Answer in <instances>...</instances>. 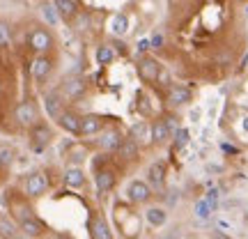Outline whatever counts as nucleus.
Segmentation results:
<instances>
[{"label": "nucleus", "mask_w": 248, "mask_h": 239, "mask_svg": "<svg viewBox=\"0 0 248 239\" xmlns=\"http://www.w3.org/2000/svg\"><path fill=\"white\" fill-rule=\"evenodd\" d=\"M28 42H30V46H32V51H37L39 55L46 53L48 48H53V35H51L48 30H44V28L32 30L30 37H28Z\"/></svg>", "instance_id": "obj_1"}, {"label": "nucleus", "mask_w": 248, "mask_h": 239, "mask_svg": "<svg viewBox=\"0 0 248 239\" xmlns=\"http://www.w3.org/2000/svg\"><path fill=\"white\" fill-rule=\"evenodd\" d=\"M126 195H129V200L136 205H142L150 200L152 195V189L147 182H142V179H133L131 184H129V189H126Z\"/></svg>", "instance_id": "obj_2"}, {"label": "nucleus", "mask_w": 248, "mask_h": 239, "mask_svg": "<svg viewBox=\"0 0 248 239\" xmlns=\"http://www.w3.org/2000/svg\"><path fill=\"white\" fill-rule=\"evenodd\" d=\"M51 69H53V62H51V58H46V55H37V58H32V62H30V74H32L37 80H44L46 76L51 74Z\"/></svg>", "instance_id": "obj_3"}, {"label": "nucleus", "mask_w": 248, "mask_h": 239, "mask_svg": "<svg viewBox=\"0 0 248 239\" xmlns=\"http://www.w3.org/2000/svg\"><path fill=\"white\" fill-rule=\"evenodd\" d=\"M51 129L48 127H44V124H37V127H32V133H30V143H32V147L35 150H44L46 145L51 143Z\"/></svg>", "instance_id": "obj_4"}, {"label": "nucleus", "mask_w": 248, "mask_h": 239, "mask_svg": "<svg viewBox=\"0 0 248 239\" xmlns=\"http://www.w3.org/2000/svg\"><path fill=\"white\" fill-rule=\"evenodd\" d=\"M120 143H122V133L115 129H108L106 133H101V138L97 141V145L104 152H117L120 150Z\"/></svg>", "instance_id": "obj_5"}, {"label": "nucleus", "mask_w": 248, "mask_h": 239, "mask_svg": "<svg viewBox=\"0 0 248 239\" xmlns=\"http://www.w3.org/2000/svg\"><path fill=\"white\" fill-rule=\"evenodd\" d=\"M16 120L26 127H32L37 122V106L32 101H23L16 106Z\"/></svg>", "instance_id": "obj_6"}, {"label": "nucleus", "mask_w": 248, "mask_h": 239, "mask_svg": "<svg viewBox=\"0 0 248 239\" xmlns=\"http://www.w3.org/2000/svg\"><path fill=\"white\" fill-rule=\"evenodd\" d=\"M46 189H48V179H46L44 173H32L26 182V191L30 195H42L46 193Z\"/></svg>", "instance_id": "obj_7"}, {"label": "nucleus", "mask_w": 248, "mask_h": 239, "mask_svg": "<svg viewBox=\"0 0 248 239\" xmlns=\"http://www.w3.org/2000/svg\"><path fill=\"white\" fill-rule=\"evenodd\" d=\"M104 129V117L101 115H85L80 117V136H94Z\"/></svg>", "instance_id": "obj_8"}, {"label": "nucleus", "mask_w": 248, "mask_h": 239, "mask_svg": "<svg viewBox=\"0 0 248 239\" xmlns=\"http://www.w3.org/2000/svg\"><path fill=\"white\" fill-rule=\"evenodd\" d=\"M85 92V83H83V79H78V76H67L64 79V83H62V95L64 97H80Z\"/></svg>", "instance_id": "obj_9"}, {"label": "nucleus", "mask_w": 248, "mask_h": 239, "mask_svg": "<svg viewBox=\"0 0 248 239\" xmlns=\"http://www.w3.org/2000/svg\"><path fill=\"white\" fill-rule=\"evenodd\" d=\"M53 5H55V9H58L60 18H64V21H74V18L78 16L76 0H53Z\"/></svg>", "instance_id": "obj_10"}, {"label": "nucleus", "mask_w": 248, "mask_h": 239, "mask_svg": "<svg viewBox=\"0 0 248 239\" xmlns=\"http://www.w3.org/2000/svg\"><path fill=\"white\" fill-rule=\"evenodd\" d=\"M58 122H60V127L64 129V131L74 133V136H78V133H80V115L71 113V111H64Z\"/></svg>", "instance_id": "obj_11"}, {"label": "nucleus", "mask_w": 248, "mask_h": 239, "mask_svg": "<svg viewBox=\"0 0 248 239\" xmlns=\"http://www.w3.org/2000/svg\"><path fill=\"white\" fill-rule=\"evenodd\" d=\"M94 184H97L99 193H108L115 186V175L110 170H99L97 175H94Z\"/></svg>", "instance_id": "obj_12"}, {"label": "nucleus", "mask_w": 248, "mask_h": 239, "mask_svg": "<svg viewBox=\"0 0 248 239\" xmlns=\"http://www.w3.org/2000/svg\"><path fill=\"white\" fill-rule=\"evenodd\" d=\"M131 138L138 143V145H140V143H152V127L145 122V120H142V122H136L131 127Z\"/></svg>", "instance_id": "obj_13"}, {"label": "nucleus", "mask_w": 248, "mask_h": 239, "mask_svg": "<svg viewBox=\"0 0 248 239\" xmlns=\"http://www.w3.org/2000/svg\"><path fill=\"white\" fill-rule=\"evenodd\" d=\"M168 101L172 104V106H184V104L191 101V90L184 88V85H175V88H170Z\"/></svg>", "instance_id": "obj_14"}, {"label": "nucleus", "mask_w": 248, "mask_h": 239, "mask_svg": "<svg viewBox=\"0 0 248 239\" xmlns=\"http://www.w3.org/2000/svg\"><path fill=\"white\" fill-rule=\"evenodd\" d=\"M147 177H150V184L154 186V189H161L163 182H166V166H163L161 161L152 163L150 170H147Z\"/></svg>", "instance_id": "obj_15"}, {"label": "nucleus", "mask_w": 248, "mask_h": 239, "mask_svg": "<svg viewBox=\"0 0 248 239\" xmlns=\"http://www.w3.org/2000/svg\"><path fill=\"white\" fill-rule=\"evenodd\" d=\"M145 219H147V223H150L152 228H161V225H166V221H168V212L161 209V207H150L145 212Z\"/></svg>", "instance_id": "obj_16"}, {"label": "nucleus", "mask_w": 248, "mask_h": 239, "mask_svg": "<svg viewBox=\"0 0 248 239\" xmlns=\"http://www.w3.org/2000/svg\"><path fill=\"white\" fill-rule=\"evenodd\" d=\"M21 230H23V235H26L28 239L32 237H42V235H44V225H42V223L37 221V219H30V216H28V219H23V223H21Z\"/></svg>", "instance_id": "obj_17"}, {"label": "nucleus", "mask_w": 248, "mask_h": 239, "mask_svg": "<svg viewBox=\"0 0 248 239\" xmlns=\"http://www.w3.org/2000/svg\"><path fill=\"white\" fill-rule=\"evenodd\" d=\"M170 127L166 120H159V122L152 124V143H166L170 138Z\"/></svg>", "instance_id": "obj_18"}, {"label": "nucleus", "mask_w": 248, "mask_h": 239, "mask_svg": "<svg viewBox=\"0 0 248 239\" xmlns=\"http://www.w3.org/2000/svg\"><path fill=\"white\" fill-rule=\"evenodd\" d=\"M64 184L69 186V189H80V186L85 184V173L80 168H67V173H64Z\"/></svg>", "instance_id": "obj_19"}, {"label": "nucleus", "mask_w": 248, "mask_h": 239, "mask_svg": "<svg viewBox=\"0 0 248 239\" xmlns=\"http://www.w3.org/2000/svg\"><path fill=\"white\" fill-rule=\"evenodd\" d=\"M110 32L115 37H124L129 32V18H126V14H115L110 18Z\"/></svg>", "instance_id": "obj_20"}, {"label": "nucleus", "mask_w": 248, "mask_h": 239, "mask_svg": "<svg viewBox=\"0 0 248 239\" xmlns=\"http://www.w3.org/2000/svg\"><path fill=\"white\" fill-rule=\"evenodd\" d=\"M140 76L145 80H156V76H159V62L152 60V58H145L140 62Z\"/></svg>", "instance_id": "obj_21"}, {"label": "nucleus", "mask_w": 248, "mask_h": 239, "mask_svg": "<svg viewBox=\"0 0 248 239\" xmlns=\"http://www.w3.org/2000/svg\"><path fill=\"white\" fill-rule=\"evenodd\" d=\"M44 106H46V113L51 115V120H60V115L64 113V108H62V101L55 95H48L44 99Z\"/></svg>", "instance_id": "obj_22"}, {"label": "nucleus", "mask_w": 248, "mask_h": 239, "mask_svg": "<svg viewBox=\"0 0 248 239\" xmlns=\"http://www.w3.org/2000/svg\"><path fill=\"white\" fill-rule=\"evenodd\" d=\"M120 154H122L124 159H129V161H133L136 157H138V143L133 141L131 136L129 138H122V143H120Z\"/></svg>", "instance_id": "obj_23"}, {"label": "nucleus", "mask_w": 248, "mask_h": 239, "mask_svg": "<svg viewBox=\"0 0 248 239\" xmlns=\"http://www.w3.org/2000/svg\"><path fill=\"white\" fill-rule=\"evenodd\" d=\"M92 237L94 239H113L110 225H108L104 219H94V221H92Z\"/></svg>", "instance_id": "obj_24"}, {"label": "nucleus", "mask_w": 248, "mask_h": 239, "mask_svg": "<svg viewBox=\"0 0 248 239\" xmlns=\"http://www.w3.org/2000/svg\"><path fill=\"white\" fill-rule=\"evenodd\" d=\"M212 214H214V207L204 198H200L198 203H195V216L200 219V221H209L212 219Z\"/></svg>", "instance_id": "obj_25"}, {"label": "nucleus", "mask_w": 248, "mask_h": 239, "mask_svg": "<svg viewBox=\"0 0 248 239\" xmlns=\"http://www.w3.org/2000/svg\"><path fill=\"white\" fill-rule=\"evenodd\" d=\"M115 60V51H113V46L108 44H101L97 48V62L99 64H110V62Z\"/></svg>", "instance_id": "obj_26"}, {"label": "nucleus", "mask_w": 248, "mask_h": 239, "mask_svg": "<svg viewBox=\"0 0 248 239\" xmlns=\"http://www.w3.org/2000/svg\"><path fill=\"white\" fill-rule=\"evenodd\" d=\"M42 16H44V21L51 23V26H58V23H60V14H58L55 5H44V7H42Z\"/></svg>", "instance_id": "obj_27"}, {"label": "nucleus", "mask_w": 248, "mask_h": 239, "mask_svg": "<svg viewBox=\"0 0 248 239\" xmlns=\"http://www.w3.org/2000/svg\"><path fill=\"white\" fill-rule=\"evenodd\" d=\"M188 138H191L188 129H177V131H175V147H177V150L186 147V145H188Z\"/></svg>", "instance_id": "obj_28"}, {"label": "nucleus", "mask_w": 248, "mask_h": 239, "mask_svg": "<svg viewBox=\"0 0 248 239\" xmlns=\"http://www.w3.org/2000/svg\"><path fill=\"white\" fill-rule=\"evenodd\" d=\"M9 42H12V32H9V26L0 21V48L9 46Z\"/></svg>", "instance_id": "obj_29"}, {"label": "nucleus", "mask_w": 248, "mask_h": 239, "mask_svg": "<svg viewBox=\"0 0 248 239\" xmlns=\"http://www.w3.org/2000/svg\"><path fill=\"white\" fill-rule=\"evenodd\" d=\"M0 232H2L5 237H14V225H12L5 216H0Z\"/></svg>", "instance_id": "obj_30"}, {"label": "nucleus", "mask_w": 248, "mask_h": 239, "mask_svg": "<svg viewBox=\"0 0 248 239\" xmlns=\"http://www.w3.org/2000/svg\"><path fill=\"white\" fill-rule=\"evenodd\" d=\"M204 200H207V203L216 209V207H218V189H209V191H207V195H204Z\"/></svg>", "instance_id": "obj_31"}, {"label": "nucleus", "mask_w": 248, "mask_h": 239, "mask_svg": "<svg viewBox=\"0 0 248 239\" xmlns=\"http://www.w3.org/2000/svg\"><path fill=\"white\" fill-rule=\"evenodd\" d=\"M12 161V152L9 150H0V163H9Z\"/></svg>", "instance_id": "obj_32"}, {"label": "nucleus", "mask_w": 248, "mask_h": 239, "mask_svg": "<svg viewBox=\"0 0 248 239\" xmlns=\"http://www.w3.org/2000/svg\"><path fill=\"white\" fill-rule=\"evenodd\" d=\"M161 44H163V37H161V35H154V37H152L150 46H154V48H161Z\"/></svg>", "instance_id": "obj_33"}, {"label": "nucleus", "mask_w": 248, "mask_h": 239, "mask_svg": "<svg viewBox=\"0 0 248 239\" xmlns=\"http://www.w3.org/2000/svg\"><path fill=\"white\" fill-rule=\"evenodd\" d=\"M147 48H150V39H140V42H138V51H147Z\"/></svg>", "instance_id": "obj_34"}, {"label": "nucleus", "mask_w": 248, "mask_h": 239, "mask_svg": "<svg viewBox=\"0 0 248 239\" xmlns=\"http://www.w3.org/2000/svg\"><path fill=\"white\" fill-rule=\"evenodd\" d=\"M216 225H218L221 230H230V223L228 221H216Z\"/></svg>", "instance_id": "obj_35"}, {"label": "nucleus", "mask_w": 248, "mask_h": 239, "mask_svg": "<svg viewBox=\"0 0 248 239\" xmlns=\"http://www.w3.org/2000/svg\"><path fill=\"white\" fill-rule=\"evenodd\" d=\"M214 239H230V237H228L225 232H216V235H214Z\"/></svg>", "instance_id": "obj_36"}, {"label": "nucleus", "mask_w": 248, "mask_h": 239, "mask_svg": "<svg viewBox=\"0 0 248 239\" xmlns=\"http://www.w3.org/2000/svg\"><path fill=\"white\" fill-rule=\"evenodd\" d=\"M248 67V51H246V55H244V60H241V69H246Z\"/></svg>", "instance_id": "obj_37"}, {"label": "nucleus", "mask_w": 248, "mask_h": 239, "mask_svg": "<svg viewBox=\"0 0 248 239\" xmlns=\"http://www.w3.org/2000/svg\"><path fill=\"white\" fill-rule=\"evenodd\" d=\"M241 127H244V131H248V115L244 117V122H241Z\"/></svg>", "instance_id": "obj_38"}, {"label": "nucleus", "mask_w": 248, "mask_h": 239, "mask_svg": "<svg viewBox=\"0 0 248 239\" xmlns=\"http://www.w3.org/2000/svg\"><path fill=\"white\" fill-rule=\"evenodd\" d=\"M166 239H177V235H172V237H166Z\"/></svg>", "instance_id": "obj_39"}, {"label": "nucleus", "mask_w": 248, "mask_h": 239, "mask_svg": "<svg viewBox=\"0 0 248 239\" xmlns=\"http://www.w3.org/2000/svg\"><path fill=\"white\" fill-rule=\"evenodd\" d=\"M12 239H28V237H12Z\"/></svg>", "instance_id": "obj_40"}, {"label": "nucleus", "mask_w": 248, "mask_h": 239, "mask_svg": "<svg viewBox=\"0 0 248 239\" xmlns=\"http://www.w3.org/2000/svg\"><path fill=\"white\" fill-rule=\"evenodd\" d=\"M58 239H64V237H58Z\"/></svg>", "instance_id": "obj_41"}]
</instances>
